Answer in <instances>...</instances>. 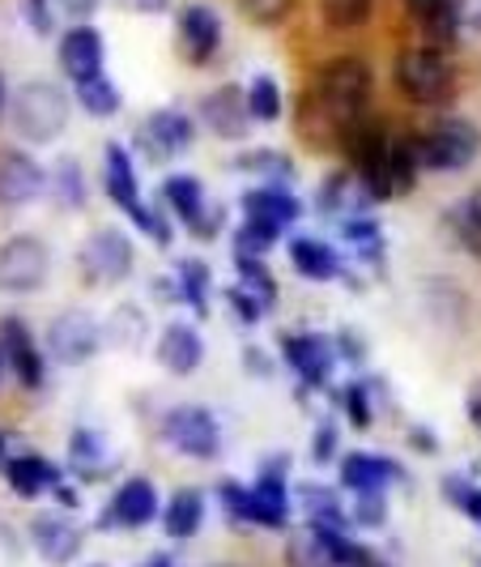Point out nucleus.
Masks as SVG:
<instances>
[{
	"label": "nucleus",
	"mask_w": 481,
	"mask_h": 567,
	"mask_svg": "<svg viewBox=\"0 0 481 567\" xmlns=\"http://www.w3.org/2000/svg\"><path fill=\"white\" fill-rule=\"evenodd\" d=\"M469 423L473 426H481V384L469 393Z\"/></svg>",
	"instance_id": "53"
},
{
	"label": "nucleus",
	"mask_w": 481,
	"mask_h": 567,
	"mask_svg": "<svg viewBox=\"0 0 481 567\" xmlns=\"http://www.w3.org/2000/svg\"><path fill=\"white\" fill-rule=\"evenodd\" d=\"M422 142V167H435V171H464L473 158L481 154V133L469 124V120H439Z\"/></svg>",
	"instance_id": "8"
},
{
	"label": "nucleus",
	"mask_w": 481,
	"mask_h": 567,
	"mask_svg": "<svg viewBox=\"0 0 481 567\" xmlns=\"http://www.w3.org/2000/svg\"><path fill=\"white\" fill-rule=\"evenodd\" d=\"M98 341H103V329L90 312H64L52 320L48 329V350L52 359H60L64 368H82L98 354Z\"/></svg>",
	"instance_id": "9"
},
{
	"label": "nucleus",
	"mask_w": 481,
	"mask_h": 567,
	"mask_svg": "<svg viewBox=\"0 0 481 567\" xmlns=\"http://www.w3.org/2000/svg\"><path fill=\"white\" fill-rule=\"evenodd\" d=\"M222 567H230V564H222Z\"/></svg>",
	"instance_id": "59"
},
{
	"label": "nucleus",
	"mask_w": 481,
	"mask_h": 567,
	"mask_svg": "<svg viewBox=\"0 0 481 567\" xmlns=\"http://www.w3.org/2000/svg\"><path fill=\"white\" fill-rule=\"evenodd\" d=\"M163 440L192 461H209L222 453V426L205 405H175L163 419Z\"/></svg>",
	"instance_id": "6"
},
{
	"label": "nucleus",
	"mask_w": 481,
	"mask_h": 567,
	"mask_svg": "<svg viewBox=\"0 0 481 567\" xmlns=\"http://www.w3.org/2000/svg\"><path fill=\"white\" fill-rule=\"evenodd\" d=\"M370 4H375V0H320V13H324L328 27L354 30L370 18Z\"/></svg>",
	"instance_id": "33"
},
{
	"label": "nucleus",
	"mask_w": 481,
	"mask_h": 567,
	"mask_svg": "<svg viewBox=\"0 0 481 567\" xmlns=\"http://www.w3.org/2000/svg\"><path fill=\"white\" fill-rule=\"evenodd\" d=\"M239 167L273 175V179H269L273 188H285V184H290V175H294V167H290L285 158H278V154H252V158H239Z\"/></svg>",
	"instance_id": "43"
},
{
	"label": "nucleus",
	"mask_w": 481,
	"mask_h": 567,
	"mask_svg": "<svg viewBox=\"0 0 481 567\" xmlns=\"http://www.w3.org/2000/svg\"><path fill=\"white\" fill-rule=\"evenodd\" d=\"M0 107H4V82H0Z\"/></svg>",
	"instance_id": "57"
},
{
	"label": "nucleus",
	"mask_w": 481,
	"mask_h": 567,
	"mask_svg": "<svg viewBox=\"0 0 481 567\" xmlns=\"http://www.w3.org/2000/svg\"><path fill=\"white\" fill-rule=\"evenodd\" d=\"M60 64L73 82H85L94 73H103V34L90 27H73L60 43Z\"/></svg>",
	"instance_id": "17"
},
{
	"label": "nucleus",
	"mask_w": 481,
	"mask_h": 567,
	"mask_svg": "<svg viewBox=\"0 0 481 567\" xmlns=\"http://www.w3.org/2000/svg\"><path fill=\"white\" fill-rule=\"evenodd\" d=\"M418 171H422V142L418 137H397L388 145V184H393V197L409 193L418 184Z\"/></svg>",
	"instance_id": "27"
},
{
	"label": "nucleus",
	"mask_w": 481,
	"mask_h": 567,
	"mask_svg": "<svg viewBox=\"0 0 481 567\" xmlns=\"http://www.w3.org/2000/svg\"><path fill=\"white\" fill-rule=\"evenodd\" d=\"M145 338V316L137 308H119V312L107 320V341L119 346V350H133V346H142Z\"/></svg>",
	"instance_id": "34"
},
{
	"label": "nucleus",
	"mask_w": 481,
	"mask_h": 567,
	"mask_svg": "<svg viewBox=\"0 0 481 567\" xmlns=\"http://www.w3.org/2000/svg\"><path fill=\"white\" fill-rule=\"evenodd\" d=\"M56 197L60 205H85V179L73 158H64L56 167Z\"/></svg>",
	"instance_id": "40"
},
{
	"label": "nucleus",
	"mask_w": 481,
	"mask_h": 567,
	"mask_svg": "<svg viewBox=\"0 0 481 567\" xmlns=\"http://www.w3.org/2000/svg\"><path fill=\"white\" fill-rule=\"evenodd\" d=\"M200 120L209 124V133H218L222 142H239L248 128H252V115H248V99L234 90V85H222L213 94L200 99Z\"/></svg>",
	"instance_id": "13"
},
{
	"label": "nucleus",
	"mask_w": 481,
	"mask_h": 567,
	"mask_svg": "<svg viewBox=\"0 0 481 567\" xmlns=\"http://www.w3.org/2000/svg\"><path fill=\"white\" fill-rule=\"evenodd\" d=\"M30 538H34L39 555H43L48 564L64 567L82 555L85 534L77 525H69L64 516H52V512H48V516H34V520H30Z\"/></svg>",
	"instance_id": "15"
},
{
	"label": "nucleus",
	"mask_w": 481,
	"mask_h": 567,
	"mask_svg": "<svg viewBox=\"0 0 481 567\" xmlns=\"http://www.w3.org/2000/svg\"><path fill=\"white\" fill-rule=\"evenodd\" d=\"M452 230L473 248V252H481V193H473V197H464L460 205H456Z\"/></svg>",
	"instance_id": "35"
},
{
	"label": "nucleus",
	"mask_w": 481,
	"mask_h": 567,
	"mask_svg": "<svg viewBox=\"0 0 481 567\" xmlns=\"http://www.w3.org/2000/svg\"><path fill=\"white\" fill-rule=\"evenodd\" d=\"M200 520H205V499H200V491H175L167 512H163V529H167L170 538L184 542L197 534Z\"/></svg>",
	"instance_id": "28"
},
{
	"label": "nucleus",
	"mask_w": 481,
	"mask_h": 567,
	"mask_svg": "<svg viewBox=\"0 0 481 567\" xmlns=\"http://www.w3.org/2000/svg\"><path fill=\"white\" fill-rule=\"evenodd\" d=\"M367 193L363 184H354L349 175H333L320 193V209L324 214H337V218H363V205H367Z\"/></svg>",
	"instance_id": "29"
},
{
	"label": "nucleus",
	"mask_w": 481,
	"mask_h": 567,
	"mask_svg": "<svg viewBox=\"0 0 481 567\" xmlns=\"http://www.w3.org/2000/svg\"><path fill=\"white\" fill-rule=\"evenodd\" d=\"M179 39H184V52L188 60H205L218 52V43H222V22H218V13L209 9V4H188L184 13H179Z\"/></svg>",
	"instance_id": "16"
},
{
	"label": "nucleus",
	"mask_w": 481,
	"mask_h": 567,
	"mask_svg": "<svg viewBox=\"0 0 481 567\" xmlns=\"http://www.w3.org/2000/svg\"><path fill=\"white\" fill-rule=\"evenodd\" d=\"M239 4H243V13H248L252 22H260V27H278L285 13H290L294 0H239Z\"/></svg>",
	"instance_id": "45"
},
{
	"label": "nucleus",
	"mask_w": 481,
	"mask_h": 567,
	"mask_svg": "<svg viewBox=\"0 0 481 567\" xmlns=\"http://www.w3.org/2000/svg\"><path fill=\"white\" fill-rule=\"evenodd\" d=\"M243 99H248V115L260 120V124H273L282 115V90H278L273 78H255Z\"/></svg>",
	"instance_id": "31"
},
{
	"label": "nucleus",
	"mask_w": 481,
	"mask_h": 567,
	"mask_svg": "<svg viewBox=\"0 0 481 567\" xmlns=\"http://www.w3.org/2000/svg\"><path fill=\"white\" fill-rule=\"evenodd\" d=\"M9 120H13L22 142L48 145L56 142L60 133H64V124H69V99L52 82H30L13 94Z\"/></svg>",
	"instance_id": "2"
},
{
	"label": "nucleus",
	"mask_w": 481,
	"mask_h": 567,
	"mask_svg": "<svg viewBox=\"0 0 481 567\" xmlns=\"http://www.w3.org/2000/svg\"><path fill=\"white\" fill-rule=\"evenodd\" d=\"M77 99H82L85 112L98 115V120H107V115L119 112V90L112 85V78H107V73H94V78L77 82Z\"/></svg>",
	"instance_id": "30"
},
{
	"label": "nucleus",
	"mask_w": 481,
	"mask_h": 567,
	"mask_svg": "<svg viewBox=\"0 0 481 567\" xmlns=\"http://www.w3.org/2000/svg\"><path fill=\"white\" fill-rule=\"evenodd\" d=\"M163 197L175 209V218H184V227L192 235H213V223H205V193H200L197 175H167L163 184Z\"/></svg>",
	"instance_id": "18"
},
{
	"label": "nucleus",
	"mask_w": 481,
	"mask_h": 567,
	"mask_svg": "<svg viewBox=\"0 0 481 567\" xmlns=\"http://www.w3.org/2000/svg\"><path fill=\"white\" fill-rule=\"evenodd\" d=\"M341 137H345V150H349L354 171L363 179V193L370 200L393 197V184H388V145H393V137L384 133V124L370 120V115H358L341 128Z\"/></svg>",
	"instance_id": "3"
},
{
	"label": "nucleus",
	"mask_w": 481,
	"mask_h": 567,
	"mask_svg": "<svg viewBox=\"0 0 481 567\" xmlns=\"http://www.w3.org/2000/svg\"><path fill=\"white\" fill-rule=\"evenodd\" d=\"M278 235H282V230H273V227H264V223H252V218H243V227H239V235H234V252L260 260V256H264L269 248H273V244H278Z\"/></svg>",
	"instance_id": "36"
},
{
	"label": "nucleus",
	"mask_w": 481,
	"mask_h": 567,
	"mask_svg": "<svg viewBox=\"0 0 481 567\" xmlns=\"http://www.w3.org/2000/svg\"><path fill=\"white\" fill-rule=\"evenodd\" d=\"M443 486H448V499H452L456 508L464 512V516H473V525H481V486H473L460 474H452Z\"/></svg>",
	"instance_id": "41"
},
{
	"label": "nucleus",
	"mask_w": 481,
	"mask_h": 567,
	"mask_svg": "<svg viewBox=\"0 0 481 567\" xmlns=\"http://www.w3.org/2000/svg\"><path fill=\"white\" fill-rule=\"evenodd\" d=\"M290 265H294L303 278H312V282H328V278H337V269H341L337 252H333L328 244H320V239H294V244H290Z\"/></svg>",
	"instance_id": "26"
},
{
	"label": "nucleus",
	"mask_w": 481,
	"mask_h": 567,
	"mask_svg": "<svg viewBox=\"0 0 481 567\" xmlns=\"http://www.w3.org/2000/svg\"><path fill=\"white\" fill-rule=\"evenodd\" d=\"M52 491H56V499L60 504H64V508H77V491H73V486H52Z\"/></svg>",
	"instance_id": "54"
},
{
	"label": "nucleus",
	"mask_w": 481,
	"mask_h": 567,
	"mask_svg": "<svg viewBox=\"0 0 481 567\" xmlns=\"http://www.w3.org/2000/svg\"><path fill=\"white\" fill-rule=\"evenodd\" d=\"M103 184H107V197H112L128 218H137V209H142L145 200H142V193H137V171H133V158H128L124 145H107Z\"/></svg>",
	"instance_id": "19"
},
{
	"label": "nucleus",
	"mask_w": 481,
	"mask_h": 567,
	"mask_svg": "<svg viewBox=\"0 0 481 567\" xmlns=\"http://www.w3.org/2000/svg\"><path fill=\"white\" fill-rule=\"evenodd\" d=\"M4 478H9V486H13L22 499H34V495H43V491H52V486L60 483V470L48 456L22 453L4 461Z\"/></svg>",
	"instance_id": "21"
},
{
	"label": "nucleus",
	"mask_w": 481,
	"mask_h": 567,
	"mask_svg": "<svg viewBox=\"0 0 481 567\" xmlns=\"http://www.w3.org/2000/svg\"><path fill=\"white\" fill-rule=\"evenodd\" d=\"M0 359L13 368L22 389H30V393L43 389V354L18 316H4V324H0Z\"/></svg>",
	"instance_id": "11"
},
{
	"label": "nucleus",
	"mask_w": 481,
	"mask_h": 567,
	"mask_svg": "<svg viewBox=\"0 0 481 567\" xmlns=\"http://www.w3.org/2000/svg\"><path fill=\"white\" fill-rule=\"evenodd\" d=\"M227 299H230V308L239 312V320H243V324H255V320H260V308H264V303H260V299H252L248 290H239V286H234Z\"/></svg>",
	"instance_id": "47"
},
{
	"label": "nucleus",
	"mask_w": 481,
	"mask_h": 567,
	"mask_svg": "<svg viewBox=\"0 0 481 567\" xmlns=\"http://www.w3.org/2000/svg\"><path fill=\"white\" fill-rule=\"evenodd\" d=\"M405 4H409V13H414L418 22H426V18H435V13H439L448 0H405Z\"/></svg>",
	"instance_id": "49"
},
{
	"label": "nucleus",
	"mask_w": 481,
	"mask_h": 567,
	"mask_svg": "<svg viewBox=\"0 0 481 567\" xmlns=\"http://www.w3.org/2000/svg\"><path fill=\"white\" fill-rule=\"evenodd\" d=\"M315 99H320L324 115H328V120H333L337 128H345L349 120L367 115L370 69L358 56L328 60V64L320 69V78H315Z\"/></svg>",
	"instance_id": "1"
},
{
	"label": "nucleus",
	"mask_w": 481,
	"mask_h": 567,
	"mask_svg": "<svg viewBox=\"0 0 481 567\" xmlns=\"http://www.w3.org/2000/svg\"><path fill=\"white\" fill-rule=\"evenodd\" d=\"M64 13H73V18H85V13H94V4L98 0H56Z\"/></svg>",
	"instance_id": "52"
},
{
	"label": "nucleus",
	"mask_w": 481,
	"mask_h": 567,
	"mask_svg": "<svg viewBox=\"0 0 481 567\" xmlns=\"http://www.w3.org/2000/svg\"><path fill=\"white\" fill-rule=\"evenodd\" d=\"M145 567H170V559H167V555H154V559H149Z\"/></svg>",
	"instance_id": "55"
},
{
	"label": "nucleus",
	"mask_w": 481,
	"mask_h": 567,
	"mask_svg": "<svg viewBox=\"0 0 481 567\" xmlns=\"http://www.w3.org/2000/svg\"><path fill=\"white\" fill-rule=\"evenodd\" d=\"M197 137L192 120L179 112H154L149 124H145V142H149V154L163 158V154H184Z\"/></svg>",
	"instance_id": "25"
},
{
	"label": "nucleus",
	"mask_w": 481,
	"mask_h": 567,
	"mask_svg": "<svg viewBox=\"0 0 481 567\" xmlns=\"http://www.w3.org/2000/svg\"><path fill=\"white\" fill-rule=\"evenodd\" d=\"M393 78H397V90L409 103H439V99L452 94V82H456L448 56L435 52V48H414V52L397 56Z\"/></svg>",
	"instance_id": "4"
},
{
	"label": "nucleus",
	"mask_w": 481,
	"mask_h": 567,
	"mask_svg": "<svg viewBox=\"0 0 481 567\" xmlns=\"http://www.w3.org/2000/svg\"><path fill=\"white\" fill-rule=\"evenodd\" d=\"M243 214H248L252 223H264V227H273V230H285L294 218H299V200L290 197L285 188L264 184V188H252V193L243 197Z\"/></svg>",
	"instance_id": "24"
},
{
	"label": "nucleus",
	"mask_w": 481,
	"mask_h": 567,
	"mask_svg": "<svg viewBox=\"0 0 481 567\" xmlns=\"http://www.w3.org/2000/svg\"><path fill=\"white\" fill-rule=\"evenodd\" d=\"M52 274V252L34 235H13L0 244V290L4 295H30L48 282Z\"/></svg>",
	"instance_id": "5"
},
{
	"label": "nucleus",
	"mask_w": 481,
	"mask_h": 567,
	"mask_svg": "<svg viewBox=\"0 0 481 567\" xmlns=\"http://www.w3.org/2000/svg\"><path fill=\"white\" fill-rule=\"evenodd\" d=\"M205 359V346H200V333L188 329V324H167V333L158 338V363L175 375H192Z\"/></svg>",
	"instance_id": "23"
},
{
	"label": "nucleus",
	"mask_w": 481,
	"mask_h": 567,
	"mask_svg": "<svg viewBox=\"0 0 481 567\" xmlns=\"http://www.w3.org/2000/svg\"><path fill=\"white\" fill-rule=\"evenodd\" d=\"M0 363H4V359H0Z\"/></svg>",
	"instance_id": "60"
},
{
	"label": "nucleus",
	"mask_w": 481,
	"mask_h": 567,
	"mask_svg": "<svg viewBox=\"0 0 481 567\" xmlns=\"http://www.w3.org/2000/svg\"><path fill=\"white\" fill-rule=\"evenodd\" d=\"M285 564H290V567H333V564H328L324 542L315 538L312 529H307L303 538H290V546H285Z\"/></svg>",
	"instance_id": "37"
},
{
	"label": "nucleus",
	"mask_w": 481,
	"mask_h": 567,
	"mask_svg": "<svg viewBox=\"0 0 481 567\" xmlns=\"http://www.w3.org/2000/svg\"><path fill=\"white\" fill-rule=\"evenodd\" d=\"M285 363L299 371L307 384H324L328 368H333V341L320 338V333H303V338H285Z\"/></svg>",
	"instance_id": "20"
},
{
	"label": "nucleus",
	"mask_w": 481,
	"mask_h": 567,
	"mask_svg": "<svg viewBox=\"0 0 481 567\" xmlns=\"http://www.w3.org/2000/svg\"><path fill=\"white\" fill-rule=\"evenodd\" d=\"M333 444H337V435H333V426H324L315 435V461H333Z\"/></svg>",
	"instance_id": "50"
},
{
	"label": "nucleus",
	"mask_w": 481,
	"mask_h": 567,
	"mask_svg": "<svg viewBox=\"0 0 481 567\" xmlns=\"http://www.w3.org/2000/svg\"><path fill=\"white\" fill-rule=\"evenodd\" d=\"M69 449H73V465H82L85 474H98V470L107 465V449H103V440H98V435H90V431H77Z\"/></svg>",
	"instance_id": "38"
},
{
	"label": "nucleus",
	"mask_w": 481,
	"mask_h": 567,
	"mask_svg": "<svg viewBox=\"0 0 481 567\" xmlns=\"http://www.w3.org/2000/svg\"><path fill=\"white\" fill-rule=\"evenodd\" d=\"M124 4H128L133 13H149V18H154V13H163V9H167L170 0H124Z\"/></svg>",
	"instance_id": "51"
},
{
	"label": "nucleus",
	"mask_w": 481,
	"mask_h": 567,
	"mask_svg": "<svg viewBox=\"0 0 481 567\" xmlns=\"http://www.w3.org/2000/svg\"><path fill=\"white\" fill-rule=\"evenodd\" d=\"M354 520L358 525H384L388 520V504H384V491H367V495H358V508H354Z\"/></svg>",
	"instance_id": "46"
},
{
	"label": "nucleus",
	"mask_w": 481,
	"mask_h": 567,
	"mask_svg": "<svg viewBox=\"0 0 481 567\" xmlns=\"http://www.w3.org/2000/svg\"><path fill=\"white\" fill-rule=\"evenodd\" d=\"M218 495H222V508L230 512V520H239V525H252V486L222 483V486H218Z\"/></svg>",
	"instance_id": "42"
},
{
	"label": "nucleus",
	"mask_w": 481,
	"mask_h": 567,
	"mask_svg": "<svg viewBox=\"0 0 481 567\" xmlns=\"http://www.w3.org/2000/svg\"><path fill=\"white\" fill-rule=\"evenodd\" d=\"M158 516V491L149 478H128V483L115 491L112 508L103 512V529H142Z\"/></svg>",
	"instance_id": "12"
},
{
	"label": "nucleus",
	"mask_w": 481,
	"mask_h": 567,
	"mask_svg": "<svg viewBox=\"0 0 481 567\" xmlns=\"http://www.w3.org/2000/svg\"><path fill=\"white\" fill-rule=\"evenodd\" d=\"M234 265H239V274H243V286H252L260 303H273V299H278L273 274H269V269H264L260 260H252V256H234Z\"/></svg>",
	"instance_id": "39"
},
{
	"label": "nucleus",
	"mask_w": 481,
	"mask_h": 567,
	"mask_svg": "<svg viewBox=\"0 0 481 567\" xmlns=\"http://www.w3.org/2000/svg\"><path fill=\"white\" fill-rule=\"evenodd\" d=\"M345 239H354L367 256L384 252V235L370 218H345Z\"/></svg>",
	"instance_id": "44"
},
{
	"label": "nucleus",
	"mask_w": 481,
	"mask_h": 567,
	"mask_svg": "<svg viewBox=\"0 0 481 567\" xmlns=\"http://www.w3.org/2000/svg\"><path fill=\"white\" fill-rule=\"evenodd\" d=\"M179 299L192 303L200 316L209 308V269H205L200 260H184V265H179Z\"/></svg>",
	"instance_id": "32"
},
{
	"label": "nucleus",
	"mask_w": 481,
	"mask_h": 567,
	"mask_svg": "<svg viewBox=\"0 0 481 567\" xmlns=\"http://www.w3.org/2000/svg\"><path fill=\"white\" fill-rule=\"evenodd\" d=\"M400 478V470L388 456H370V453H349L341 461V483L354 495H367V491H384V486Z\"/></svg>",
	"instance_id": "22"
},
{
	"label": "nucleus",
	"mask_w": 481,
	"mask_h": 567,
	"mask_svg": "<svg viewBox=\"0 0 481 567\" xmlns=\"http://www.w3.org/2000/svg\"><path fill=\"white\" fill-rule=\"evenodd\" d=\"M77 265H82V278L90 286L124 282V278L133 274V239H128L124 230H115V227L94 230V235L82 244Z\"/></svg>",
	"instance_id": "7"
},
{
	"label": "nucleus",
	"mask_w": 481,
	"mask_h": 567,
	"mask_svg": "<svg viewBox=\"0 0 481 567\" xmlns=\"http://www.w3.org/2000/svg\"><path fill=\"white\" fill-rule=\"evenodd\" d=\"M0 465H4V435H0Z\"/></svg>",
	"instance_id": "56"
},
{
	"label": "nucleus",
	"mask_w": 481,
	"mask_h": 567,
	"mask_svg": "<svg viewBox=\"0 0 481 567\" xmlns=\"http://www.w3.org/2000/svg\"><path fill=\"white\" fill-rule=\"evenodd\" d=\"M48 188V171L22 150H0V209L30 205Z\"/></svg>",
	"instance_id": "10"
},
{
	"label": "nucleus",
	"mask_w": 481,
	"mask_h": 567,
	"mask_svg": "<svg viewBox=\"0 0 481 567\" xmlns=\"http://www.w3.org/2000/svg\"><path fill=\"white\" fill-rule=\"evenodd\" d=\"M345 405H349V419H354V426H367L370 423L367 389H363V384H349V389H345Z\"/></svg>",
	"instance_id": "48"
},
{
	"label": "nucleus",
	"mask_w": 481,
	"mask_h": 567,
	"mask_svg": "<svg viewBox=\"0 0 481 567\" xmlns=\"http://www.w3.org/2000/svg\"><path fill=\"white\" fill-rule=\"evenodd\" d=\"M290 520V495H285V461H273L260 470L252 486V525L264 529H285Z\"/></svg>",
	"instance_id": "14"
},
{
	"label": "nucleus",
	"mask_w": 481,
	"mask_h": 567,
	"mask_svg": "<svg viewBox=\"0 0 481 567\" xmlns=\"http://www.w3.org/2000/svg\"><path fill=\"white\" fill-rule=\"evenodd\" d=\"M90 567H107V564H90Z\"/></svg>",
	"instance_id": "58"
}]
</instances>
